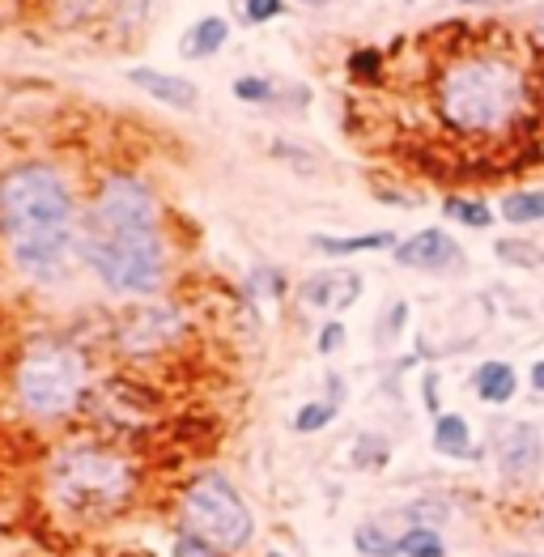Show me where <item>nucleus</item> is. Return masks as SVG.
Listing matches in <instances>:
<instances>
[{
  "label": "nucleus",
  "instance_id": "1",
  "mask_svg": "<svg viewBox=\"0 0 544 557\" xmlns=\"http://www.w3.org/2000/svg\"><path fill=\"white\" fill-rule=\"evenodd\" d=\"M82 264L107 294L153 298L166 285V238L158 196L133 171H111L82 209Z\"/></svg>",
  "mask_w": 544,
  "mask_h": 557
},
{
  "label": "nucleus",
  "instance_id": "2",
  "mask_svg": "<svg viewBox=\"0 0 544 557\" xmlns=\"http://www.w3.org/2000/svg\"><path fill=\"white\" fill-rule=\"evenodd\" d=\"M0 243L30 285H60L82 260V209L55 162H13L0 171Z\"/></svg>",
  "mask_w": 544,
  "mask_h": 557
},
{
  "label": "nucleus",
  "instance_id": "3",
  "mask_svg": "<svg viewBox=\"0 0 544 557\" xmlns=\"http://www.w3.org/2000/svg\"><path fill=\"white\" fill-rule=\"evenodd\" d=\"M434 115L459 140L515 137L532 115V73L506 51H459L434 77Z\"/></svg>",
  "mask_w": 544,
  "mask_h": 557
},
{
  "label": "nucleus",
  "instance_id": "4",
  "mask_svg": "<svg viewBox=\"0 0 544 557\" xmlns=\"http://www.w3.org/2000/svg\"><path fill=\"white\" fill-rule=\"evenodd\" d=\"M136 490H140L136 460L102 438L60 443L44 465L47 511L77 528H98L120 519L133 507Z\"/></svg>",
  "mask_w": 544,
  "mask_h": 557
},
{
  "label": "nucleus",
  "instance_id": "5",
  "mask_svg": "<svg viewBox=\"0 0 544 557\" xmlns=\"http://www.w3.org/2000/svg\"><path fill=\"white\" fill-rule=\"evenodd\" d=\"M90 392V362L77 345L47 336L22 349L13 367V405L30 421H69Z\"/></svg>",
  "mask_w": 544,
  "mask_h": 557
},
{
  "label": "nucleus",
  "instance_id": "6",
  "mask_svg": "<svg viewBox=\"0 0 544 557\" xmlns=\"http://www.w3.org/2000/svg\"><path fill=\"white\" fill-rule=\"evenodd\" d=\"M180 532L209 541L222 557H243L256 545V511L222 468H200L175 498Z\"/></svg>",
  "mask_w": 544,
  "mask_h": 557
},
{
  "label": "nucleus",
  "instance_id": "7",
  "mask_svg": "<svg viewBox=\"0 0 544 557\" xmlns=\"http://www.w3.org/2000/svg\"><path fill=\"white\" fill-rule=\"evenodd\" d=\"M187 332V315L175 302H140L133 307L120 324H115V349L124 358H153L162 349H171Z\"/></svg>",
  "mask_w": 544,
  "mask_h": 557
},
{
  "label": "nucleus",
  "instance_id": "8",
  "mask_svg": "<svg viewBox=\"0 0 544 557\" xmlns=\"http://www.w3.org/2000/svg\"><path fill=\"white\" fill-rule=\"evenodd\" d=\"M490 447H494V465L506 485L532 481L544 465V434L532 421H506Z\"/></svg>",
  "mask_w": 544,
  "mask_h": 557
},
{
  "label": "nucleus",
  "instance_id": "9",
  "mask_svg": "<svg viewBox=\"0 0 544 557\" xmlns=\"http://www.w3.org/2000/svg\"><path fill=\"white\" fill-rule=\"evenodd\" d=\"M392 260L400 269H412V273H455V269H463L468 256H463L455 234H447L443 226H425V231L400 238Z\"/></svg>",
  "mask_w": 544,
  "mask_h": 557
},
{
  "label": "nucleus",
  "instance_id": "10",
  "mask_svg": "<svg viewBox=\"0 0 544 557\" xmlns=\"http://www.w3.org/2000/svg\"><path fill=\"white\" fill-rule=\"evenodd\" d=\"M366 289V277L358 269H319L298 285V307L316 311V315H336L349 311Z\"/></svg>",
  "mask_w": 544,
  "mask_h": 557
},
{
  "label": "nucleus",
  "instance_id": "11",
  "mask_svg": "<svg viewBox=\"0 0 544 557\" xmlns=\"http://www.w3.org/2000/svg\"><path fill=\"white\" fill-rule=\"evenodd\" d=\"M128 82H133L140 94H149L153 102L171 107V111H196V107H200V86L187 82V77H175V73L136 64V69H128Z\"/></svg>",
  "mask_w": 544,
  "mask_h": 557
},
{
  "label": "nucleus",
  "instance_id": "12",
  "mask_svg": "<svg viewBox=\"0 0 544 557\" xmlns=\"http://www.w3.org/2000/svg\"><path fill=\"white\" fill-rule=\"evenodd\" d=\"M430 443H434V451H438L443 460H463V465H472V460L485 456V451L477 447V438H472V421L463 418V413H438L434 425H430Z\"/></svg>",
  "mask_w": 544,
  "mask_h": 557
},
{
  "label": "nucleus",
  "instance_id": "13",
  "mask_svg": "<svg viewBox=\"0 0 544 557\" xmlns=\"http://www.w3.org/2000/svg\"><path fill=\"white\" fill-rule=\"evenodd\" d=\"M319 256L327 260H349V256H366V251H396L400 238L396 231H370V234H316L311 238Z\"/></svg>",
  "mask_w": 544,
  "mask_h": 557
},
{
  "label": "nucleus",
  "instance_id": "14",
  "mask_svg": "<svg viewBox=\"0 0 544 557\" xmlns=\"http://www.w3.org/2000/svg\"><path fill=\"white\" fill-rule=\"evenodd\" d=\"M472 392H477V400L481 405H490V409H506L515 396H519V371L510 367V362H481L477 371H472Z\"/></svg>",
  "mask_w": 544,
  "mask_h": 557
},
{
  "label": "nucleus",
  "instance_id": "15",
  "mask_svg": "<svg viewBox=\"0 0 544 557\" xmlns=\"http://www.w3.org/2000/svg\"><path fill=\"white\" fill-rule=\"evenodd\" d=\"M226 44H230V22L218 17V13H205V17L191 22V30L180 39V51L183 60H209V55H218Z\"/></svg>",
  "mask_w": 544,
  "mask_h": 557
},
{
  "label": "nucleus",
  "instance_id": "16",
  "mask_svg": "<svg viewBox=\"0 0 544 557\" xmlns=\"http://www.w3.org/2000/svg\"><path fill=\"white\" fill-rule=\"evenodd\" d=\"M498 218L506 226H541L544 222V191L541 187H519L498 200Z\"/></svg>",
  "mask_w": 544,
  "mask_h": 557
},
{
  "label": "nucleus",
  "instance_id": "17",
  "mask_svg": "<svg viewBox=\"0 0 544 557\" xmlns=\"http://www.w3.org/2000/svg\"><path fill=\"white\" fill-rule=\"evenodd\" d=\"M354 549L362 557H400V532H392L383 519H362L354 528Z\"/></svg>",
  "mask_w": 544,
  "mask_h": 557
},
{
  "label": "nucleus",
  "instance_id": "18",
  "mask_svg": "<svg viewBox=\"0 0 544 557\" xmlns=\"http://www.w3.org/2000/svg\"><path fill=\"white\" fill-rule=\"evenodd\" d=\"M443 218L463 226V231H490L494 226V209L477 196H447L443 200Z\"/></svg>",
  "mask_w": 544,
  "mask_h": 557
},
{
  "label": "nucleus",
  "instance_id": "19",
  "mask_svg": "<svg viewBox=\"0 0 544 557\" xmlns=\"http://www.w3.org/2000/svg\"><path fill=\"white\" fill-rule=\"evenodd\" d=\"M341 418V405L336 400H327V396H319V400H307V405H298V413H294V434H302V438H311V434H323L332 421Z\"/></svg>",
  "mask_w": 544,
  "mask_h": 557
},
{
  "label": "nucleus",
  "instance_id": "20",
  "mask_svg": "<svg viewBox=\"0 0 544 557\" xmlns=\"http://www.w3.org/2000/svg\"><path fill=\"white\" fill-rule=\"evenodd\" d=\"M400 557H447V536L443 528H400Z\"/></svg>",
  "mask_w": 544,
  "mask_h": 557
},
{
  "label": "nucleus",
  "instance_id": "21",
  "mask_svg": "<svg viewBox=\"0 0 544 557\" xmlns=\"http://www.w3.org/2000/svg\"><path fill=\"white\" fill-rule=\"evenodd\" d=\"M400 519H405V528H412V523H421V528H443V523L452 519V503L438 498V494H430V498H412V503L400 507Z\"/></svg>",
  "mask_w": 544,
  "mask_h": 557
},
{
  "label": "nucleus",
  "instance_id": "22",
  "mask_svg": "<svg viewBox=\"0 0 544 557\" xmlns=\"http://www.w3.org/2000/svg\"><path fill=\"white\" fill-rule=\"evenodd\" d=\"M392 460V438H383V434H358V443H354V468L358 472H383Z\"/></svg>",
  "mask_w": 544,
  "mask_h": 557
},
{
  "label": "nucleus",
  "instance_id": "23",
  "mask_svg": "<svg viewBox=\"0 0 544 557\" xmlns=\"http://www.w3.org/2000/svg\"><path fill=\"white\" fill-rule=\"evenodd\" d=\"M494 256L506 260V264H515V269H541V247L532 238H498Z\"/></svg>",
  "mask_w": 544,
  "mask_h": 557
},
{
  "label": "nucleus",
  "instance_id": "24",
  "mask_svg": "<svg viewBox=\"0 0 544 557\" xmlns=\"http://www.w3.org/2000/svg\"><path fill=\"white\" fill-rule=\"evenodd\" d=\"M234 98L238 102H247V107H269L276 102V86H272L269 77H256V73H243V77H234Z\"/></svg>",
  "mask_w": 544,
  "mask_h": 557
},
{
  "label": "nucleus",
  "instance_id": "25",
  "mask_svg": "<svg viewBox=\"0 0 544 557\" xmlns=\"http://www.w3.org/2000/svg\"><path fill=\"white\" fill-rule=\"evenodd\" d=\"M345 341H349V327H345V320H323V324H319V332H316L319 358L341 354V349H345Z\"/></svg>",
  "mask_w": 544,
  "mask_h": 557
},
{
  "label": "nucleus",
  "instance_id": "26",
  "mask_svg": "<svg viewBox=\"0 0 544 557\" xmlns=\"http://www.w3.org/2000/svg\"><path fill=\"white\" fill-rule=\"evenodd\" d=\"M247 294H251V298H281V294H285V277L264 264V269H256V273L247 277Z\"/></svg>",
  "mask_w": 544,
  "mask_h": 557
},
{
  "label": "nucleus",
  "instance_id": "27",
  "mask_svg": "<svg viewBox=\"0 0 544 557\" xmlns=\"http://www.w3.org/2000/svg\"><path fill=\"white\" fill-rule=\"evenodd\" d=\"M349 73H354L358 82H379V73H383V51H374V47L354 51V55H349Z\"/></svg>",
  "mask_w": 544,
  "mask_h": 557
},
{
  "label": "nucleus",
  "instance_id": "28",
  "mask_svg": "<svg viewBox=\"0 0 544 557\" xmlns=\"http://www.w3.org/2000/svg\"><path fill=\"white\" fill-rule=\"evenodd\" d=\"M405 327H408V302H405V298H396V302L383 311V320H379V345L396 341Z\"/></svg>",
  "mask_w": 544,
  "mask_h": 557
},
{
  "label": "nucleus",
  "instance_id": "29",
  "mask_svg": "<svg viewBox=\"0 0 544 557\" xmlns=\"http://www.w3.org/2000/svg\"><path fill=\"white\" fill-rule=\"evenodd\" d=\"M285 13V0H243V22L247 26H269Z\"/></svg>",
  "mask_w": 544,
  "mask_h": 557
},
{
  "label": "nucleus",
  "instance_id": "30",
  "mask_svg": "<svg viewBox=\"0 0 544 557\" xmlns=\"http://www.w3.org/2000/svg\"><path fill=\"white\" fill-rule=\"evenodd\" d=\"M421 405H425L430 418L447 413V409H443V374L438 371H421Z\"/></svg>",
  "mask_w": 544,
  "mask_h": 557
},
{
  "label": "nucleus",
  "instance_id": "31",
  "mask_svg": "<svg viewBox=\"0 0 544 557\" xmlns=\"http://www.w3.org/2000/svg\"><path fill=\"white\" fill-rule=\"evenodd\" d=\"M171 557H222L209 541H200V536H191V532H180L175 536V545H171Z\"/></svg>",
  "mask_w": 544,
  "mask_h": 557
},
{
  "label": "nucleus",
  "instance_id": "32",
  "mask_svg": "<svg viewBox=\"0 0 544 557\" xmlns=\"http://www.w3.org/2000/svg\"><path fill=\"white\" fill-rule=\"evenodd\" d=\"M272 153L281 158V162H294L302 175H311L316 171V158L307 153V149H298V145H285V140H272Z\"/></svg>",
  "mask_w": 544,
  "mask_h": 557
},
{
  "label": "nucleus",
  "instance_id": "33",
  "mask_svg": "<svg viewBox=\"0 0 544 557\" xmlns=\"http://www.w3.org/2000/svg\"><path fill=\"white\" fill-rule=\"evenodd\" d=\"M528 387H532L536 396H544V358H536V362L528 367Z\"/></svg>",
  "mask_w": 544,
  "mask_h": 557
},
{
  "label": "nucleus",
  "instance_id": "34",
  "mask_svg": "<svg viewBox=\"0 0 544 557\" xmlns=\"http://www.w3.org/2000/svg\"><path fill=\"white\" fill-rule=\"evenodd\" d=\"M298 4H307V9H327V4H341V0H298Z\"/></svg>",
  "mask_w": 544,
  "mask_h": 557
},
{
  "label": "nucleus",
  "instance_id": "35",
  "mask_svg": "<svg viewBox=\"0 0 544 557\" xmlns=\"http://www.w3.org/2000/svg\"><path fill=\"white\" fill-rule=\"evenodd\" d=\"M494 557H541V554H528V549H502V554Z\"/></svg>",
  "mask_w": 544,
  "mask_h": 557
},
{
  "label": "nucleus",
  "instance_id": "36",
  "mask_svg": "<svg viewBox=\"0 0 544 557\" xmlns=\"http://www.w3.org/2000/svg\"><path fill=\"white\" fill-rule=\"evenodd\" d=\"M455 4H468V9H477V4H490V0H455Z\"/></svg>",
  "mask_w": 544,
  "mask_h": 557
},
{
  "label": "nucleus",
  "instance_id": "37",
  "mask_svg": "<svg viewBox=\"0 0 544 557\" xmlns=\"http://www.w3.org/2000/svg\"><path fill=\"white\" fill-rule=\"evenodd\" d=\"M536 35H541V44H544V13H541V22H536Z\"/></svg>",
  "mask_w": 544,
  "mask_h": 557
},
{
  "label": "nucleus",
  "instance_id": "38",
  "mask_svg": "<svg viewBox=\"0 0 544 557\" xmlns=\"http://www.w3.org/2000/svg\"><path fill=\"white\" fill-rule=\"evenodd\" d=\"M264 557H285V554H281V549H269V554H264Z\"/></svg>",
  "mask_w": 544,
  "mask_h": 557
},
{
  "label": "nucleus",
  "instance_id": "39",
  "mask_svg": "<svg viewBox=\"0 0 544 557\" xmlns=\"http://www.w3.org/2000/svg\"><path fill=\"white\" fill-rule=\"evenodd\" d=\"M541 269H544V247H541Z\"/></svg>",
  "mask_w": 544,
  "mask_h": 557
},
{
  "label": "nucleus",
  "instance_id": "40",
  "mask_svg": "<svg viewBox=\"0 0 544 557\" xmlns=\"http://www.w3.org/2000/svg\"><path fill=\"white\" fill-rule=\"evenodd\" d=\"M541 102H544V82H541Z\"/></svg>",
  "mask_w": 544,
  "mask_h": 557
}]
</instances>
